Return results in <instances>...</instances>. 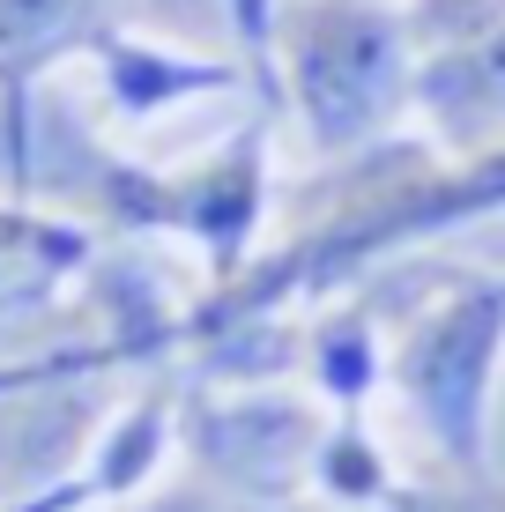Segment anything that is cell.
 I'll return each instance as SVG.
<instances>
[{
	"mask_svg": "<svg viewBox=\"0 0 505 512\" xmlns=\"http://www.w3.org/2000/svg\"><path fill=\"white\" fill-rule=\"evenodd\" d=\"M505 216V141L491 149H439V141H379V149L327 164L290 208V231L238 268L231 282L186 305L179 342H223L253 320H283L298 305H335L364 275L402 253Z\"/></svg>",
	"mask_w": 505,
	"mask_h": 512,
	"instance_id": "obj_1",
	"label": "cell"
},
{
	"mask_svg": "<svg viewBox=\"0 0 505 512\" xmlns=\"http://www.w3.org/2000/svg\"><path fill=\"white\" fill-rule=\"evenodd\" d=\"M424 45L402 0H283L275 8V104L320 164L394 141L416 104Z\"/></svg>",
	"mask_w": 505,
	"mask_h": 512,
	"instance_id": "obj_2",
	"label": "cell"
},
{
	"mask_svg": "<svg viewBox=\"0 0 505 512\" xmlns=\"http://www.w3.org/2000/svg\"><path fill=\"white\" fill-rule=\"evenodd\" d=\"M75 149H82L75 171H45L38 179L75 208V223L194 238L208 253V290L231 282L260 253V223H268V112H253L231 141H216L201 164H179V171L134 164V156L97 149L82 134H75Z\"/></svg>",
	"mask_w": 505,
	"mask_h": 512,
	"instance_id": "obj_3",
	"label": "cell"
},
{
	"mask_svg": "<svg viewBox=\"0 0 505 512\" xmlns=\"http://www.w3.org/2000/svg\"><path fill=\"white\" fill-rule=\"evenodd\" d=\"M505 364V275H439L394 327L387 386L409 401L446 468L491 475V386Z\"/></svg>",
	"mask_w": 505,
	"mask_h": 512,
	"instance_id": "obj_4",
	"label": "cell"
},
{
	"mask_svg": "<svg viewBox=\"0 0 505 512\" xmlns=\"http://www.w3.org/2000/svg\"><path fill=\"white\" fill-rule=\"evenodd\" d=\"M179 438L208 468V483L238 498H290L312 490V453H320V416L283 394H194L179 401Z\"/></svg>",
	"mask_w": 505,
	"mask_h": 512,
	"instance_id": "obj_5",
	"label": "cell"
},
{
	"mask_svg": "<svg viewBox=\"0 0 505 512\" xmlns=\"http://www.w3.org/2000/svg\"><path fill=\"white\" fill-rule=\"evenodd\" d=\"M112 23V0H0V201L38 193V82Z\"/></svg>",
	"mask_w": 505,
	"mask_h": 512,
	"instance_id": "obj_6",
	"label": "cell"
},
{
	"mask_svg": "<svg viewBox=\"0 0 505 512\" xmlns=\"http://www.w3.org/2000/svg\"><path fill=\"white\" fill-rule=\"evenodd\" d=\"M82 60L97 67L112 112H127V119H156V112H171V104H186V97H208V90H253L238 60L149 38V30H134V23H112Z\"/></svg>",
	"mask_w": 505,
	"mask_h": 512,
	"instance_id": "obj_7",
	"label": "cell"
},
{
	"mask_svg": "<svg viewBox=\"0 0 505 512\" xmlns=\"http://www.w3.org/2000/svg\"><path fill=\"white\" fill-rule=\"evenodd\" d=\"M179 446V401L171 394H142L134 409H119L97 431V446L60 475L38 498H8L0 512H90V505H119L156 475V461Z\"/></svg>",
	"mask_w": 505,
	"mask_h": 512,
	"instance_id": "obj_8",
	"label": "cell"
},
{
	"mask_svg": "<svg viewBox=\"0 0 505 512\" xmlns=\"http://www.w3.org/2000/svg\"><path fill=\"white\" fill-rule=\"evenodd\" d=\"M416 112L431 119L439 149H491V141H505V15L446 52H424Z\"/></svg>",
	"mask_w": 505,
	"mask_h": 512,
	"instance_id": "obj_9",
	"label": "cell"
},
{
	"mask_svg": "<svg viewBox=\"0 0 505 512\" xmlns=\"http://www.w3.org/2000/svg\"><path fill=\"white\" fill-rule=\"evenodd\" d=\"M75 275H90V223L30 201H0V327L45 312Z\"/></svg>",
	"mask_w": 505,
	"mask_h": 512,
	"instance_id": "obj_10",
	"label": "cell"
},
{
	"mask_svg": "<svg viewBox=\"0 0 505 512\" xmlns=\"http://www.w3.org/2000/svg\"><path fill=\"white\" fill-rule=\"evenodd\" d=\"M364 512H505V490L491 475H461V468H446V483H431V475H394Z\"/></svg>",
	"mask_w": 505,
	"mask_h": 512,
	"instance_id": "obj_11",
	"label": "cell"
},
{
	"mask_svg": "<svg viewBox=\"0 0 505 512\" xmlns=\"http://www.w3.org/2000/svg\"><path fill=\"white\" fill-rule=\"evenodd\" d=\"M142 512H216V498H208V490H171V498H156Z\"/></svg>",
	"mask_w": 505,
	"mask_h": 512,
	"instance_id": "obj_12",
	"label": "cell"
}]
</instances>
